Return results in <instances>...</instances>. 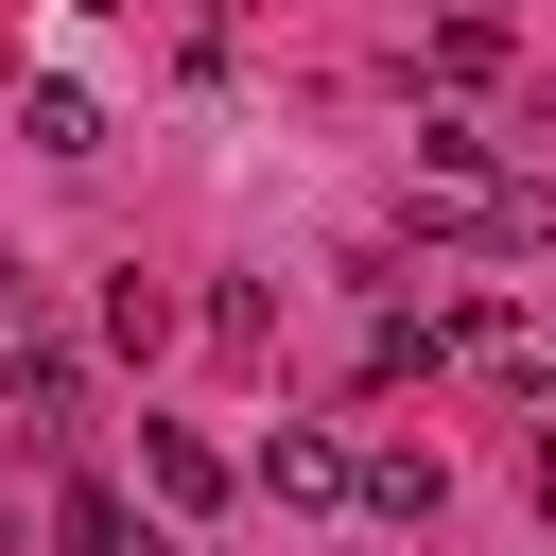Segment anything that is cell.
<instances>
[{
	"instance_id": "6da1fadb",
	"label": "cell",
	"mask_w": 556,
	"mask_h": 556,
	"mask_svg": "<svg viewBox=\"0 0 556 556\" xmlns=\"http://www.w3.org/2000/svg\"><path fill=\"white\" fill-rule=\"evenodd\" d=\"M261 504L330 521V504H348V434H330V417H278V434H261Z\"/></svg>"
},
{
	"instance_id": "7a4b0ae2",
	"label": "cell",
	"mask_w": 556,
	"mask_h": 556,
	"mask_svg": "<svg viewBox=\"0 0 556 556\" xmlns=\"http://www.w3.org/2000/svg\"><path fill=\"white\" fill-rule=\"evenodd\" d=\"M348 504H382V521H434V504H452V469L400 434V452H348Z\"/></svg>"
},
{
	"instance_id": "3957f363",
	"label": "cell",
	"mask_w": 556,
	"mask_h": 556,
	"mask_svg": "<svg viewBox=\"0 0 556 556\" xmlns=\"http://www.w3.org/2000/svg\"><path fill=\"white\" fill-rule=\"evenodd\" d=\"M139 486H156V504H226V452L174 434V417H139Z\"/></svg>"
},
{
	"instance_id": "277c9868",
	"label": "cell",
	"mask_w": 556,
	"mask_h": 556,
	"mask_svg": "<svg viewBox=\"0 0 556 556\" xmlns=\"http://www.w3.org/2000/svg\"><path fill=\"white\" fill-rule=\"evenodd\" d=\"M17 139H35V156H87L104 104H87V87H17Z\"/></svg>"
},
{
	"instance_id": "5b68a950",
	"label": "cell",
	"mask_w": 556,
	"mask_h": 556,
	"mask_svg": "<svg viewBox=\"0 0 556 556\" xmlns=\"http://www.w3.org/2000/svg\"><path fill=\"white\" fill-rule=\"evenodd\" d=\"M139 556H174V539H139Z\"/></svg>"
}]
</instances>
